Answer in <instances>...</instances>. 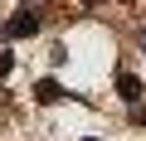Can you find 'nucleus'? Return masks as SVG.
Returning <instances> with one entry per match:
<instances>
[{
	"label": "nucleus",
	"mask_w": 146,
	"mask_h": 141,
	"mask_svg": "<svg viewBox=\"0 0 146 141\" xmlns=\"http://www.w3.org/2000/svg\"><path fill=\"white\" fill-rule=\"evenodd\" d=\"M117 88H122V97H127V102H141V78H136V73H122V78H117Z\"/></svg>",
	"instance_id": "obj_2"
},
{
	"label": "nucleus",
	"mask_w": 146,
	"mask_h": 141,
	"mask_svg": "<svg viewBox=\"0 0 146 141\" xmlns=\"http://www.w3.org/2000/svg\"><path fill=\"white\" fill-rule=\"evenodd\" d=\"M10 68H15V58H10V54H0V78H5Z\"/></svg>",
	"instance_id": "obj_4"
},
{
	"label": "nucleus",
	"mask_w": 146,
	"mask_h": 141,
	"mask_svg": "<svg viewBox=\"0 0 146 141\" xmlns=\"http://www.w3.org/2000/svg\"><path fill=\"white\" fill-rule=\"evenodd\" d=\"M34 29H39V20H34V10H25V15H15V20L5 24V34H10V39H25V34H34Z\"/></svg>",
	"instance_id": "obj_1"
},
{
	"label": "nucleus",
	"mask_w": 146,
	"mask_h": 141,
	"mask_svg": "<svg viewBox=\"0 0 146 141\" xmlns=\"http://www.w3.org/2000/svg\"><path fill=\"white\" fill-rule=\"evenodd\" d=\"M88 141H98V136H88Z\"/></svg>",
	"instance_id": "obj_5"
},
{
	"label": "nucleus",
	"mask_w": 146,
	"mask_h": 141,
	"mask_svg": "<svg viewBox=\"0 0 146 141\" xmlns=\"http://www.w3.org/2000/svg\"><path fill=\"white\" fill-rule=\"evenodd\" d=\"M58 93H63V88H58L54 78H44V83L34 88V97H39V102H58Z\"/></svg>",
	"instance_id": "obj_3"
}]
</instances>
